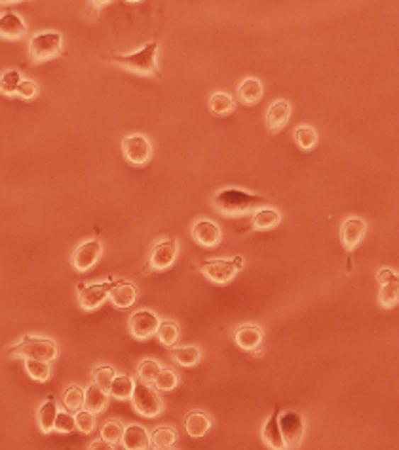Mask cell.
<instances>
[{"mask_svg":"<svg viewBox=\"0 0 399 450\" xmlns=\"http://www.w3.org/2000/svg\"><path fill=\"white\" fill-rule=\"evenodd\" d=\"M213 208L225 217H242V215L255 213L259 208H270V202L264 196L228 186V189H220L213 196Z\"/></svg>","mask_w":399,"mask_h":450,"instance_id":"obj_1","label":"cell"},{"mask_svg":"<svg viewBox=\"0 0 399 450\" xmlns=\"http://www.w3.org/2000/svg\"><path fill=\"white\" fill-rule=\"evenodd\" d=\"M156 54H158V42H149L143 50L133 52L128 55H105L103 60L118 65L122 69L143 77H156L158 74V65H156Z\"/></svg>","mask_w":399,"mask_h":450,"instance_id":"obj_2","label":"cell"},{"mask_svg":"<svg viewBox=\"0 0 399 450\" xmlns=\"http://www.w3.org/2000/svg\"><path fill=\"white\" fill-rule=\"evenodd\" d=\"M6 354L12 357H25V359H35V361L52 363L60 354V348H57V342L52 338L25 334L16 346L6 349Z\"/></svg>","mask_w":399,"mask_h":450,"instance_id":"obj_3","label":"cell"},{"mask_svg":"<svg viewBox=\"0 0 399 450\" xmlns=\"http://www.w3.org/2000/svg\"><path fill=\"white\" fill-rule=\"evenodd\" d=\"M244 268V259L236 257L232 261H225V259H211V261H202L198 264V270L215 285H227L230 283L236 274Z\"/></svg>","mask_w":399,"mask_h":450,"instance_id":"obj_4","label":"cell"},{"mask_svg":"<svg viewBox=\"0 0 399 450\" xmlns=\"http://www.w3.org/2000/svg\"><path fill=\"white\" fill-rule=\"evenodd\" d=\"M130 401L135 412L145 416V418H156L164 410V403H162L158 391L152 386L143 384V382H135Z\"/></svg>","mask_w":399,"mask_h":450,"instance_id":"obj_5","label":"cell"},{"mask_svg":"<svg viewBox=\"0 0 399 450\" xmlns=\"http://www.w3.org/2000/svg\"><path fill=\"white\" fill-rule=\"evenodd\" d=\"M61 47H63V36L60 33H38L29 42L30 61L46 63L55 60L61 54Z\"/></svg>","mask_w":399,"mask_h":450,"instance_id":"obj_6","label":"cell"},{"mask_svg":"<svg viewBox=\"0 0 399 450\" xmlns=\"http://www.w3.org/2000/svg\"><path fill=\"white\" fill-rule=\"evenodd\" d=\"M120 279H107L101 283H80L77 287L78 291V304L80 308L86 312H94L107 300L108 293L114 289V285H118Z\"/></svg>","mask_w":399,"mask_h":450,"instance_id":"obj_7","label":"cell"},{"mask_svg":"<svg viewBox=\"0 0 399 450\" xmlns=\"http://www.w3.org/2000/svg\"><path fill=\"white\" fill-rule=\"evenodd\" d=\"M179 249H177V240L175 237H167L162 240L160 243H156L149 257V268L150 272H164L167 268H172L177 261Z\"/></svg>","mask_w":399,"mask_h":450,"instance_id":"obj_8","label":"cell"},{"mask_svg":"<svg viewBox=\"0 0 399 450\" xmlns=\"http://www.w3.org/2000/svg\"><path fill=\"white\" fill-rule=\"evenodd\" d=\"M278 424H280V433L283 444H286V450H297L304 437L303 416L295 410H287L286 415H281L278 418Z\"/></svg>","mask_w":399,"mask_h":450,"instance_id":"obj_9","label":"cell"},{"mask_svg":"<svg viewBox=\"0 0 399 450\" xmlns=\"http://www.w3.org/2000/svg\"><path fill=\"white\" fill-rule=\"evenodd\" d=\"M122 152L131 166H145L152 158V145L145 135H128L122 139Z\"/></svg>","mask_w":399,"mask_h":450,"instance_id":"obj_10","label":"cell"},{"mask_svg":"<svg viewBox=\"0 0 399 450\" xmlns=\"http://www.w3.org/2000/svg\"><path fill=\"white\" fill-rule=\"evenodd\" d=\"M103 245L99 240H88V242L80 243L74 253H72V268L77 272H88L90 268H94L97 264V261L101 259Z\"/></svg>","mask_w":399,"mask_h":450,"instance_id":"obj_11","label":"cell"},{"mask_svg":"<svg viewBox=\"0 0 399 450\" xmlns=\"http://www.w3.org/2000/svg\"><path fill=\"white\" fill-rule=\"evenodd\" d=\"M158 325H160V317L152 310H137L130 317L131 337L137 340H149L154 337Z\"/></svg>","mask_w":399,"mask_h":450,"instance_id":"obj_12","label":"cell"},{"mask_svg":"<svg viewBox=\"0 0 399 450\" xmlns=\"http://www.w3.org/2000/svg\"><path fill=\"white\" fill-rule=\"evenodd\" d=\"M192 240L202 245V247H217L223 240V232H220L219 225L213 220L200 219L192 226Z\"/></svg>","mask_w":399,"mask_h":450,"instance_id":"obj_13","label":"cell"},{"mask_svg":"<svg viewBox=\"0 0 399 450\" xmlns=\"http://www.w3.org/2000/svg\"><path fill=\"white\" fill-rule=\"evenodd\" d=\"M365 232H367V225L359 217H348L342 223V226H340V240H342V245H344L348 253H352L361 243V240L365 237Z\"/></svg>","mask_w":399,"mask_h":450,"instance_id":"obj_14","label":"cell"},{"mask_svg":"<svg viewBox=\"0 0 399 450\" xmlns=\"http://www.w3.org/2000/svg\"><path fill=\"white\" fill-rule=\"evenodd\" d=\"M289 118H291V105L283 99H278L269 107L266 111V128L272 133H280L287 124H289Z\"/></svg>","mask_w":399,"mask_h":450,"instance_id":"obj_15","label":"cell"},{"mask_svg":"<svg viewBox=\"0 0 399 450\" xmlns=\"http://www.w3.org/2000/svg\"><path fill=\"white\" fill-rule=\"evenodd\" d=\"M120 443L125 450H149L150 433L139 424H130V426L124 427V435H122Z\"/></svg>","mask_w":399,"mask_h":450,"instance_id":"obj_16","label":"cell"},{"mask_svg":"<svg viewBox=\"0 0 399 450\" xmlns=\"http://www.w3.org/2000/svg\"><path fill=\"white\" fill-rule=\"evenodd\" d=\"M278 418H280V405H276L274 412L270 415V418L266 420V424L262 426L261 437L269 449L286 450V444H283V439H281V433H280V424H278Z\"/></svg>","mask_w":399,"mask_h":450,"instance_id":"obj_17","label":"cell"},{"mask_svg":"<svg viewBox=\"0 0 399 450\" xmlns=\"http://www.w3.org/2000/svg\"><path fill=\"white\" fill-rule=\"evenodd\" d=\"M27 35V25L18 13L6 12L0 16V38L4 40H19Z\"/></svg>","mask_w":399,"mask_h":450,"instance_id":"obj_18","label":"cell"},{"mask_svg":"<svg viewBox=\"0 0 399 450\" xmlns=\"http://www.w3.org/2000/svg\"><path fill=\"white\" fill-rule=\"evenodd\" d=\"M234 338H236V344H238L240 348L245 349V351H257V349L261 348L264 334H262L261 327L247 323V325L238 327Z\"/></svg>","mask_w":399,"mask_h":450,"instance_id":"obj_19","label":"cell"},{"mask_svg":"<svg viewBox=\"0 0 399 450\" xmlns=\"http://www.w3.org/2000/svg\"><path fill=\"white\" fill-rule=\"evenodd\" d=\"M213 426V420H211V416L208 412H203V410H192L189 415L185 416V429L186 433L194 439H200V437H206Z\"/></svg>","mask_w":399,"mask_h":450,"instance_id":"obj_20","label":"cell"},{"mask_svg":"<svg viewBox=\"0 0 399 450\" xmlns=\"http://www.w3.org/2000/svg\"><path fill=\"white\" fill-rule=\"evenodd\" d=\"M108 298H111V303L120 310H125L133 306V303L137 300V289H135V285L130 283V281H125V279H120L118 285H114V289L108 293Z\"/></svg>","mask_w":399,"mask_h":450,"instance_id":"obj_21","label":"cell"},{"mask_svg":"<svg viewBox=\"0 0 399 450\" xmlns=\"http://www.w3.org/2000/svg\"><path fill=\"white\" fill-rule=\"evenodd\" d=\"M280 220H281V215L278 213L276 209L272 208L257 209L255 213L251 215L249 228H247V230H259V232L272 230V228H276V226L280 225Z\"/></svg>","mask_w":399,"mask_h":450,"instance_id":"obj_22","label":"cell"},{"mask_svg":"<svg viewBox=\"0 0 399 450\" xmlns=\"http://www.w3.org/2000/svg\"><path fill=\"white\" fill-rule=\"evenodd\" d=\"M108 393L97 388L96 384H90L84 390V410H88L91 415H99L107 409Z\"/></svg>","mask_w":399,"mask_h":450,"instance_id":"obj_23","label":"cell"},{"mask_svg":"<svg viewBox=\"0 0 399 450\" xmlns=\"http://www.w3.org/2000/svg\"><path fill=\"white\" fill-rule=\"evenodd\" d=\"M57 405H55L54 395H50L44 403L40 405V409L36 412V422H38V427H40L42 433H52L54 432V424H55V416H57Z\"/></svg>","mask_w":399,"mask_h":450,"instance_id":"obj_24","label":"cell"},{"mask_svg":"<svg viewBox=\"0 0 399 450\" xmlns=\"http://www.w3.org/2000/svg\"><path fill=\"white\" fill-rule=\"evenodd\" d=\"M169 357L181 367H194L202 359V351L198 346H179L169 348Z\"/></svg>","mask_w":399,"mask_h":450,"instance_id":"obj_25","label":"cell"},{"mask_svg":"<svg viewBox=\"0 0 399 450\" xmlns=\"http://www.w3.org/2000/svg\"><path fill=\"white\" fill-rule=\"evenodd\" d=\"M240 101L245 105H257L262 97V84L257 78H245L238 86Z\"/></svg>","mask_w":399,"mask_h":450,"instance_id":"obj_26","label":"cell"},{"mask_svg":"<svg viewBox=\"0 0 399 450\" xmlns=\"http://www.w3.org/2000/svg\"><path fill=\"white\" fill-rule=\"evenodd\" d=\"M154 337L160 340L162 346H166V348H175V344H177V340H179L181 337L179 323L173 320L160 321V325L156 329Z\"/></svg>","mask_w":399,"mask_h":450,"instance_id":"obj_27","label":"cell"},{"mask_svg":"<svg viewBox=\"0 0 399 450\" xmlns=\"http://www.w3.org/2000/svg\"><path fill=\"white\" fill-rule=\"evenodd\" d=\"M133 378L128 376V374H116L111 384V390H108V395L118 399V401H128L131 399V393H133Z\"/></svg>","mask_w":399,"mask_h":450,"instance_id":"obj_28","label":"cell"},{"mask_svg":"<svg viewBox=\"0 0 399 450\" xmlns=\"http://www.w3.org/2000/svg\"><path fill=\"white\" fill-rule=\"evenodd\" d=\"M63 405H65L67 412L77 415L78 410L84 409V388L80 386H69L63 393Z\"/></svg>","mask_w":399,"mask_h":450,"instance_id":"obj_29","label":"cell"},{"mask_svg":"<svg viewBox=\"0 0 399 450\" xmlns=\"http://www.w3.org/2000/svg\"><path fill=\"white\" fill-rule=\"evenodd\" d=\"M209 111L217 116H227L234 111V99L228 94L217 91L209 97Z\"/></svg>","mask_w":399,"mask_h":450,"instance_id":"obj_30","label":"cell"},{"mask_svg":"<svg viewBox=\"0 0 399 450\" xmlns=\"http://www.w3.org/2000/svg\"><path fill=\"white\" fill-rule=\"evenodd\" d=\"M156 391H173L179 386V374L173 369H160V373L156 374L154 382H152Z\"/></svg>","mask_w":399,"mask_h":450,"instance_id":"obj_31","label":"cell"},{"mask_svg":"<svg viewBox=\"0 0 399 450\" xmlns=\"http://www.w3.org/2000/svg\"><path fill=\"white\" fill-rule=\"evenodd\" d=\"M295 142L300 150H312L317 145V131L312 125H298L295 130Z\"/></svg>","mask_w":399,"mask_h":450,"instance_id":"obj_32","label":"cell"},{"mask_svg":"<svg viewBox=\"0 0 399 450\" xmlns=\"http://www.w3.org/2000/svg\"><path fill=\"white\" fill-rule=\"evenodd\" d=\"M25 371L30 378L36 382H48L52 376V367L46 361H35V359H25Z\"/></svg>","mask_w":399,"mask_h":450,"instance_id":"obj_33","label":"cell"},{"mask_svg":"<svg viewBox=\"0 0 399 450\" xmlns=\"http://www.w3.org/2000/svg\"><path fill=\"white\" fill-rule=\"evenodd\" d=\"M177 441V433L173 427L160 426L156 427L152 435H150V444H154V449H166V446H173Z\"/></svg>","mask_w":399,"mask_h":450,"instance_id":"obj_34","label":"cell"},{"mask_svg":"<svg viewBox=\"0 0 399 450\" xmlns=\"http://www.w3.org/2000/svg\"><path fill=\"white\" fill-rule=\"evenodd\" d=\"M378 303L384 308H395L399 303V283L398 281H390V283H382L378 291Z\"/></svg>","mask_w":399,"mask_h":450,"instance_id":"obj_35","label":"cell"},{"mask_svg":"<svg viewBox=\"0 0 399 450\" xmlns=\"http://www.w3.org/2000/svg\"><path fill=\"white\" fill-rule=\"evenodd\" d=\"M160 369H162L160 363L156 361V359H143V361L139 363V367H137L139 382L152 386L156 374L160 373Z\"/></svg>","mask_w":399,"mask_h":450,"instance_id":"obj_36","label":"cell"},{"mask_svg":"<svg viewBox=\"0 0 399 450\" xmlns=\"http://www.w3.org/2000/svg\"><path fill=\"white\" fill-rule=\"evenodd\" d=\"M91 376H94V384H96L97 388H101L103 391H107V393H108V390H111V384H113L114 376H116V371H114L113 367H108V365H101V367L94 369V373H91Z\"/></svg>","mask_w":399,"mask_h":450,"instance_id":"obj_37","label":"cell"},{"mask_svg":"<svg viewBox=\"0 0 399 450\" xmlns=\"http://www.w3.org/2000/svg\"><path fill=\"white\" fill-rule=\"evenodd\" d=\"M122 435H124V426H122V422L118 420L107 422V424L101 427V439L103 441H107L108 444H113V446L122 441Z\"/></svg>","mask_w":399,"mask_h":450,"instance_id":"obj_38","label":"cell"},{"mask_svg":"<svg viewBox=\"0 0 399 450\" xmlns=\"http://www.w3.org/2000/svg\"><path fill=\"white\" fill-rule=\"evenodd\" d=\"M21 82L19 71H8L0 77V94L4 95H16L18 94V86Z\"/></svg>","mask_w":399,"mask_h":450,"instance_id":"obj_39","label":"cell"},{"mask_svg":"<svg viewBox=\"0 0 399 450\" xmlns=\"http://www.w3.org/2000/svg\"><path fill=\"white\" fill-rule=\"evenodd\" d=\"M77 429V422H74V416L67 410H61L55 416V424H54V432L61 433V435H67V433H72Z\"/></svg>","mask_w":399,"mask_h":450,"instance_id":"obj_40","label":"cell"},{"mask_svg":"<svg viewBox=\"0 0 399 450\" xmlns=\"http://www.w3.org/2000/svg\"><path fill=\"white\" fill-rule=\"evenodd\" d=\"M74 422H77V429L84 435H88L96 429V415H91L88 410H78L77 415H74Z\"/></svg>","mask_w":399,"mask_h":450,"instance_id":"obj_41","label":"cell"},{"mask_svg":"<svg viewBox=\"0 0 399 450\" xmlns=\"http://www.w3.org/2000/svg\"><path fill=\"white\" fill-rule=\"evenodd\" d=\"M36 94H38V86H36V82H33V80H21L18 86V94L21 99H25V101H30V99H35Z\"/></svg>","mask_w":399,"mask_h":450,"instance_id":"obj_42","label":"cell"},{"mask_svg":"<svg viewBox=\"0 0 399 450\" xmlns=\"http://www.w3.org/2000/svg\"><path fill=\"white\" fill-rule=\"evenodd\" d=\"M376 279H378V283H390V281H398V274L390 270V268H382Z\"/></svg>","mask_w":399,"mask_h":450,"instance_id":"obj_43","label":"cell"},{"mask_svg":"<svg viewBox=\"0 0 399 450\" xmlns=\"http://www.w3.org/2000/svg\"><path fill=\"white\" fill-rule=\"evenodd\" d=\"M90 450H114V446L108 444L107 441H103V439H96V441H91Z\"/></svg>","mask_w":399,"mask_h":450,"instance_id":"obj_44","label":"cell"},{"mask_svg":"<svg viewBox=\"0 0 399 450\" xmlns=\"http://www.w3.org/2000/svg\"><path fill=\"white\" fill-rule=\"evenodd\" d=\"M154 450H177L175 446H166V449H154Z\"/></svg>","mask_w":399,"mask_h":450,"instance_id":"obj_45","label":"cell"}]
</instances>
